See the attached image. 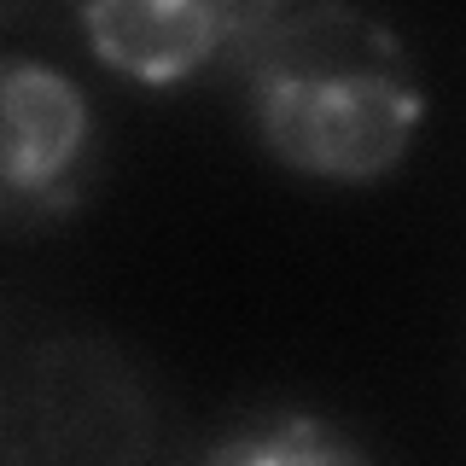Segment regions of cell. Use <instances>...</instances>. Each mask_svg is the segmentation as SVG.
Here are the masks:
<instances>
[{
    "mask_svg": "<svg viewBox=\"0 0 466 466\" xmlns=\"http://www.w3.org/2000/svg\"><path fill=\"white\" fill-rule=\"evenodd\" d=\"M257 152L315 187H373L408 164L426 82L385 18L339 0L245 6L228 53Z\"/></svg>",
    "mask_w": 466,
    "mask_h": 466,
    "instance_id": "6da1fadb",
    "label": "cell"
},
{
    "mask_svg": "<svg viewBox=\"0 0 466 466\" xmlns=\"http://www.w3.org/2000/svg\"><path fill=\"white\" fill-rule=\"evenodd\" d=\"M94 106L53 58H0V210L12 228H47L87 198L94 175Z\"/></svg>",
    "mask_w": 466,
    "mask_h": 466,
    "instance_id": "7a4b0ae2",
    "label": "cell"
},
{
    "mask_svg": "<svg viewBox=\"0 0 466 466\" xmlns=\"http://www.w3.org/2000/svg\"><path fill=\"white\" fill-rule=\"evenodd\" d=\"M87 53L135 87H181L222 70L245 29V6L222 0H87L76 6Z\"/></svg>",
    "mask_w": 466,
    "mask_h": 466,
    "instance_id": "3957f363",
    "label": "cell"
},
{
    "mask_svg": "<svg viewBox=\"0 0 466 466\" xmlns=\"http://www.w3.org/2000/svg\"><path fill=\"white\" fill-rule=\"evenodd\" d=\"M181 466H379V455L320 408L262 402L216 426Z\"/></svg>",
    "mask_w": 466,
    "mask_h": 466,
    "instance_id": "277c9868",
    "label": "cell"
}]
</instances>
